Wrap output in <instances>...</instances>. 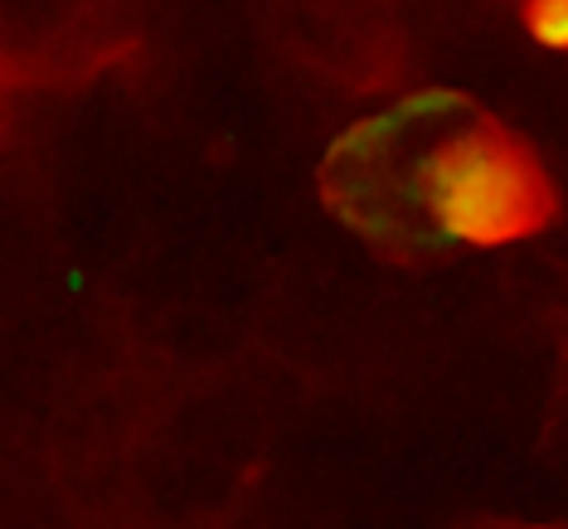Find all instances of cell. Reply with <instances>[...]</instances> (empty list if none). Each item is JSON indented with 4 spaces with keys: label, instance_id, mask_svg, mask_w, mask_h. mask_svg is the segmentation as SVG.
Listing matches in <instances>:
<instances>
[{
    "label": "cell",
    "instance_id": "6da1fadb",
    "mask_svg": "<svg viewBox=\"0 0 568 529\" xmlns=\"http://www.w3.org/2000/svg\"><path fill=\"white\" fill-rule=\"evenodd\" d=\"M321 185L331 214L384 248H500L549 214L535 156L496 122L471 118L452 88L408 93L345 126Z\"/></svg>",
    "mask_w": 568,
    "mask_h": 529
},
{
    "label": "cell",
    "instance_id": "7a4b0ae2",
    "mask_svg": "<svg viewBox=\"0 0 568 529\" xmlns=\"http://www.w3.org/2000/svg\"><path fill=\"white\" fill-rule=\"evenodd\" d=\"M525 34L549 54H568V0H525Z\"/></svg>",
    "mask_w": 568,
    "mask_h": 529
}]
</instances>
